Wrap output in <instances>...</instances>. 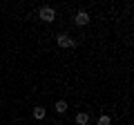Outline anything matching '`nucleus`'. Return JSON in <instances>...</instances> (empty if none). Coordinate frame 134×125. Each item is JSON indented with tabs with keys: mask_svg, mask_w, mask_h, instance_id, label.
I'll use <instances>...</instances> for the list:
<instances>
[{
	"mask_svg": "<svg viewBox=\"0 0 134 125\" xmlns=\"http://www.w3.org/2000/svg\"><path fill=\"white\" fill-rule=\"evenodd\" d=\"M56 43H58V47H63V49H69V47L76 45L69 34H58V36H56Z\"/></svg>",
	"mask_w": 134,
	"mask_h": 125,
	"instance_id": "f03ea898",
	"label": "nucleus"
},
{
	"mask_svg": "<svg viewBox=\"0 0 134 125\" xmlns=\"http://www.w3.org/2000/svg\"><path fill=\"white\" fill-rule=\"evenodd\" d=\"M98 125H112V118H110L107 114H103V116L98 118Z\"/></svg>",
	"mask_w": 134,
	"mask_h": 125,
	"instance_id": "0eeeda50",
	"label": "nucleus"
},
{
	"mask_svg": "<svg viewBox=\"0 0 134 125\" xmlns=\"http://www.w3.org/2000/svg\"><path fill=\"white\" fill-rule=\"evenodd\" d=\"M38 18L43 20V22H52V20L56 18V11H54L52 7H40L38 9Z\"/></svg>",
	"mask_w": 134,
	"mask_h": 125,
	"instance_id": "f257e3e1",
	"label": "nucleus"
},
{
	"mask_svg": "<svg viewBox=\"0 0 134 125\" xmlns=\"http://www.w3.org/2000/svg\"><path fill=\"white\" fill-rule=\"evenodd\" d=\"M31 114H34V118H36V121H43L45 118V114H47V112H45V107H34V112H31Z\"/></svg>",
	"mask_w": 134,
	"mask_h": 125,
	"instance_id": "20e7f679",
	"label": "nucleus"
},
{
	"mask_svg": "<svg viewBox=\"0 0 134 125\" xmlns=\"http://www.w3.org/2000/svg\"><path fill=\"white\" fill-rule=\"evenodd\" d=\"M67 110H69V107H67L65 101H56V112H58V114H65Z\"/></svg>",
	"mask_w": 134,
	"mask_h": 125,
	"instance_id": "423d86ee",
	"label": "nucleus"
},
{
	"mask_svg": "<svg viewBox=\"0 0 134 125\" xmlns=\"http://www.w3.org/2000/svg\"><path fill=\"white\" fill-rule=\"evenodd\" d=\"M76 123H78V125H87V123H90V114L78 112V114H76Z\"/></svg>",
	"mask_w": 134,
	"mask_h": 125,
	"instance_id": "39448f33",
	"label": "nucleus"
},
{
	"mask_svg": "<svg viewBox=\"0 0 134 125\" xmlns=\"http://www.w3.org/2000/svg\"><path fill=\"white\" fill-rule=\"evenodd\" d=\"M74 22H76L78 27H85V25L90 22V14H87V11H78V14L74 16Z\"/></svg>",
	"mask_w": 134,
	"mask_h": 125,
	"instance_id": "7ed1b4c3",
	"label": "nucleus"
}]
</instances>
